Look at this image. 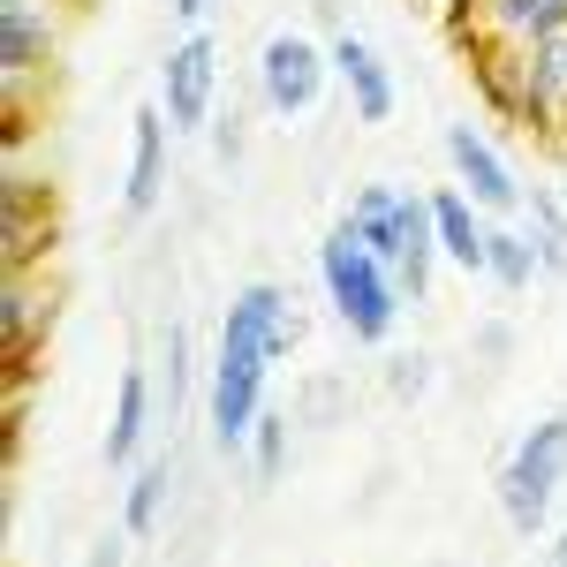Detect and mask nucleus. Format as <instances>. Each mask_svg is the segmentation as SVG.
<instances>
[{"mask_svg": "<svg viewBox=\"0 0 567 567\" xmlns=\"http://www.w3.org/2000/svg\"><path fill=\"white\" fill-rule=\"evenodd\" d=\"M318 288H326V303H333V318L349 326V341H363V349H386L393 333H401V310H409V296H401V280H393V265L355 235L349 219H333V235L318 243Z\"/></svg>", "mask_w": 567, "mask_h": 567, "instance_id": "nucleus-1", "label": "nucleus"}, {"mask_svg": "<svg viewBox=\"0 0 567 567\" xmlns=\"http://www.w3.org/2000/svg\"><path fill=\"white\" fill-rule=\"evenodd\" d=\"M393 265V280H401V296L409 303H424L432 296V265L439 258V227H432V189H393V182H363L349 197V213H341Z\"/></svg>", "mask_w": 567, "mask_h": 567, "instance_id": "nucleus-2", "label": "nucleus"}, {"mask_svg": "<svg viewBox=\"0 0 567 567\" xmlns=\"http://www.w3.org/2000/svg\"><path fill=\"white\" fill-rule=\"evenodd\" d=\"M265 379H272V349H265L250 326L219 318V349H213V379H205V416H213V446L219 454H243L258 416L272 409L265 401Z\"/></svg>", "mask_w": 567, "mask_h": 567, "instance_id": "nucleus-3", "label": "nucleus"}, {"mask_svg": "<svg viewBox=\"0 0 567 567\" xmlns=\"http://www.w3.org/2000/svg\"><path fill=\"white\" fill-rule=\"evenodd\" d=\"M560 484H567V409L560 416H537L515 446H507V462H499V515L515 537H545L553 523V507H560Z\"/></svg>", "mask_w": 567, "mask_h": 567, "instance_id": "nucleus-4", "label": "nucleus"}, {"mask_svg": "<svg viewBox=\"0 0 567 567\" xmlns=\"http://www.w3.org/2000/svg\"><path fill=\"white\" fill-rule=\"evenodd\" d=\"M326 84H333V53L310 39V31H272V39L258 45V99L280 122L310 114V106L326 99Z\"/></svg>", "mask_w": 567, "mask_h": 567, "instance_id": "nucleus-5", "label": "nucleus"}, {"mask_svg": "<svg viewBox=\"0 0 567 567\" xmlns=\"http://www.w3.org/2000/svg\"><path fill=\"white\" fill-rule=\"evenodd\" d=\"M159 106H167L175 136L213 130V114H219V45H213V31H182V39L167 45V61H159Z\"/></svg>", "mask_w": 567, "mask_h": 567, "instance_id": "nucleus-6", "label": "nucleus"}, {"mask_svg": "<svg viewBox=\"0 0 567 567\" xmlns=\"http://www.w3.org/2000/svg\"><path fill=\"white\" fill-rule=\"evenodd\" d=\"M61 61V16L53 0H0V76H8V106H31V84L53 76Z\"/></svg>", "mask_w": 567, "mask_h": 567, "instance_id": "nucleus-7", "label": "nucleus"}, {"mask_svg": "<svg viewBox=\"0 0 567 567\" xmlns=\"http://www.w3.org/2000/svg\"><path fill=\"white\" fill-rule=\"evenodd\" d=\"M446 167H454V182H462V189H470L492 219H523V197H529V189L515 182L507 152H499L477 122H446Z\"/></svg>", "mask_w": 567, "mask_h": 567, "instance_id": "nucleus-8", "label": "nucleus"}, {"mask_svg": "<svg viewBox=\"0 0 567 567\" xmlns=\"http://www.w3.org/2000/svg\"><path fill=\"white\" fill-rule=\"evenodd\" d=\"M45 250H53V182L8 167V182H0V265L39 272Z\"/></svg>", "mask_w": 567, "mask_h": 567, "instance_id": "nucleus-9", "label": "nucleus"}, {"mask_svg": "<svg viewBox=\"0 0 567 567\" xmlns=\"http://www.w3.org/2000/svg\"><path fill=\"white\" fill-rule=\"evenodd\" d=\"M462 53H470V91H477V106L492 122H507V130L529 136V45L477 31Z\"/></svg>", "mask_w": 567, "mask_h": 567, "instance_id": "nucleus-10", "label": "nucleus"}, {"mask_svg": "<svg viewBox=\"0 0 567 567\" xmlns=\"http://www.w3.org/2000/svg\"><path fill=\"white\" fill-rule=\"evenodd\" d=\"M326 53H333V84L349 91V114H355V122H393L401 84H393V69L379 61V45L355 39V31H333Z\"/></svg>", "mask_w": 567, "mask_h": 567, "instance_id": "nucleus-11", "label": "nucleus"}, {"mask_svg": "<svg viewBox=\"0 0 567 567\" xmlns=\"http://www.w3.org/2000/svg\"><path fill=\"white\" fill-rule=\"evenodd\" d=\"M167 136H175L167 106H136L130 114V182H122V205L136 219L159 213V197H167Z\"/></svg>", "mask_w": 567, "mask_h": 567, "instance_id": "nucleus-12", "label": "nucleus"}, {"mask_svg": "<svg viewBox=\"0 0 567 567\" xmlns=\"http://www.w3.org/2000/svg\"><path fill=\"white\" fill-rule=\"evenodd\" d=\"M152 409H159V379H152L144 363H130L122 386H114V416H106V470H136V462H144Z\"/></svg>", "mask_w": 567, "mask_h": 567, "instance_id": "nucleus-13", "label": "nucleus"}, {"mask_svg": "<svg viewBox=\"0 0 567 567\" xmlns=\"http://www.w3.org/2000/svg\"><path fill=\"white\" fill-rule=\"evenodd\" d=\"M45 318H53L45 272H8V280H0V349H8V363H16V379H23L31 349L45 341Z\"/></svg>", "mask_w": 567, "mask_h": 567, "instance_id": "nucleus-14", "label": "nucleus"}, {"mask_svg": "<svg viewBox=\"0 0 567 567\" xmlns=\"http://www.w3.org/2000/svg\"><path fill=\"white\" fill-rule=\"evenodd\" d=\"M432 227H439V258L454 265V272H484L492 213H484V205L470 197V189H462V182H446V189H432Z\"/></svg>", "mask_w": 567, "mask_h": 567, "instance_id": "nucleus-15", "label": "nucleus"}, {"mask_svg": "<svg viewBox=\"0 0 567 567\" xmlns=\"http://www.w3.org/2000/svg\"><path fill=\"white\" fill-rule=\"evenodd\" d=\"M529 136L567 144V31L529 45Z\"/></svg>", "mask_w": 567, "mask_h": 567, "instance_id": "nucleus-16", "label": "nucleus"}, {"mask_svg": "<svg viewBox=\"0 0 567 567\" xmlns=\"http://www.w3.org/2000/svg\"><path fill=\"white\" fill-rule=\"evenodd\" d=\"M484 280H492V288H507V296H529V288L545 280L537 243H529L523 219H492V243H484Z\"/></svg>", "mask_w": 567, "mask_h": 567, "instance_id": "nucleus-17", "label": "nucleus"}, {"mask_svg": "<svg viewBox=\"0 0 567 567\" xmlns=\"http://www.w3.org/2000/svg\"><path fill=\"white\" fill-rule=\"evenodd\" d=\"M167 492H175V462H136L130 484H122V529L152 537L159 515H167Z\"/></svg>", "mask_w": 567, "mask_h": 567, "instance_id": "nucleus-18", "label": "nucleus"}, {"mask_svg": "<svg viewBox=\"0 0 567 567\" xmlns=\"http://www.w3.org/2000/svg\"><path fill=\"white\" fill-rule=\"evenodd\" d=\"M523 227H529V243H537V265H545V280H560V272H567V205L553 197V189H545V182H529Z\"/></svg>", "mask_w": 567, "mask_h": 567, "instance_id": "nucleus-19", "label": "nucleus"}, {"mask_svg": "<svg viewBox=\"0 0 567 567\" xmlns=\"http://www.w3.org/2000/svg\"><path fill=\"white\" fill-rule=\"evenodd\" d=\"M250 470H258V484H280V470H288V416L280 409H265L258 416V432H250Z\"/></svg>", "mask_w": 567, "mask_h": 567, "instance_id": "nucleus-20", "label": "nucleus"}, {"mask_svg": "<svg viewBox=\"0 0 567 567\" xmlns=\"http://www.w3.org/2000/svg\"><path fill=\"white\" fill-rule=\"evenodd\" d=\"M432 379H439V363L424 349H393L386 355V393H393V401H424Z\"/></svg>", "mask_w": 567, "mask_h": 567, "instance_id": "nucleus-21", "label": "nucleus"}, {"mask_svg": "<svg viewBox=\"0 0 567 567\" xmlns=\"http://www.w3.org/2000/svg\"><path fill=\"white\" fill-rule=\"evenodd\" d=\"M189 371H197V363H189V333L167 326V341H159V386H167V409L189 393Z\"/></svg>", "mask_w": 567, "mask_h": 567, "instance_id": "nucleus-22", "label": "nucleus"}, {"mask_svg": "<svg viewBox=\"0 0 567 567\" xmlns=\"http://www.w3.org/2000/svg\"><path fill=\"white\" fill-rule=\"evenodd\" d=\"M205 136H213V159H219V167H235V159H243V144H250V130H243V106H219Z\"/></svg>", "mask_w": 567, "mask_h": 567, "instance_id": "nucleus-23", "label": "nucleus"}, {"mask_svg": "<svg viewBox=\"0 0 567 567\" xmlns=\"http://www.w3.org/2000/svg\"><path fill=\"white\" fill-rule=\"evenodd\" d=\"M130 545H136L130 529H106V537L84 553V567H130Z\"/></svg>", "mask_w": 567, "mask_h": 567, "instance_id": "nucleus-24", "label": "nucleus"}, {"mask_svg": "<svg viewBox=\"0 0 567 567\" xmlns=\"http://www.w3.org/2000/svg\"><path fill=\"white\" fill-rule=\"evenodd\" d=\"M507 349H515V326H499V318H492V326H477V355H484V363H499Z\"/></svg>", "mask_w": 567, "mask_h": 567, "instance_id": "nucleus-25", "label": "nucleus"}, {"mask_svg": "<svg viewBox=\"0 0 567 567\" xmlns=\"http://www.w3.org/2000/svg\"><path fill=\"white\" fill-rule=\"evenodd\" d=\"M167 8H175L182 23H189V31H197V16H205V8H213V0H167Z\"/></svg>", "mask_w": 567, "mask_h": 567, "instance_id": "nucleus-26", "label": "nucleus"}, {"mask_svg": "<svg viewBox=\"0 0 567 567\" xmlns=\"http://www.w3.org/2000/svg\"><path fill=\"white\" fill-rule=\"evenodd\" d=\"M545 567H567V523H560V537L545 545Z\"/></svg>", "mask_w": 567, "mask_h": 567, "instance_id": "nucleus-27", "label": "nucleus"}]
</instances>
